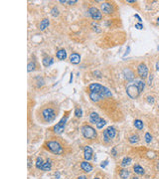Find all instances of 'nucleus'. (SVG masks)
<instances>
[{
  "label": "nucleus",
  "mask_w": 159,
  "mask_h": 179,
  "mask_svg": "<svg viewBox=\"0 0 159 179\" xmlns=\"http://www.w3.org/2000/svg\"><path fill=\"white\" fill-rule=\"evenodd\" d=\"M89 92L100 94L102 98H110V96H112L111 92H110L108 88L103 87V86H102L101 84H99V83H92L89 85Z\"/></svg>",
  "instance_id": "f257e3e1"
},
{
  "label": "nucleus",
  "mask_w": 159,
  "mask_h": 179,
  "mask_svg": "<svg viewBox=\"0 0 159 179\" xmlns=\"http://www.w3.org/2000/svg\"><path fill=\"white\" fill-rule=\"evenodd\" d=\"M41 115L45 122H52L56 117V110L53 108H46L42 110Z\"/></svg>",
  "instance_id": "f03ea898"
},
{
  "label": "nucleus",
  "mask_w": 159,
  "mask_h": 179,
  "mask_svg": "<svg viewBox=\"0 0 159 179\" xmlns=\"http://www.w3.org/2000/svg\"><path fill=\"white\" fill-rule=\"evenodd\" d=\"M126 94H127V96H129L130 99H136V98L141 94V92H140L139 89H138V87H137L136 83L133 82V83L129 84V85L127 86Z\"/></svg>",
  "instance_id": "7ed1b4c3"
},
{
  "label": "nucleus",
  "mask_w": 159,
  "mask_h": 179,
  "mask_svg": "<svg viewBox=\"0 0 159 179\" xmlns=\"http://www.w3.org/2000/svg\"><path fill=\"white\" fill-rule=\"evenodd\" d=\"M82 133H83L84 137L88 138V139H95L96 137V131L90 125H84L82 128Z\"/></svg>",
  "instance_id": "20e7f679"
},
{
  "label": "nucleus",
  "mask_w": 159,
  "mask_h": 179,
  "mask_svg": "<svg viewBox=\"0 0 159 179\" xmlns=\"http://www.w3.org/2000/svg\"><path fill=\"white\" fill-rule=\"evenodd\" d=\"M47 148L54 154H61L63 152V147L58 141H49L47 143Z\"/></svg>",
  "instance_id": "39448f33"
},
{
  "label": "nucleus",
  "mask_w": 159,
  "mask_h": 179,
  "mask_svg": "<svg viewBox=\"0 0 159 179\" xmlns=\"http://www.w3.org/2000/svg\"><path fill=\"white\" fill-rule=\"evenodd\" d=\"M116 135V129L113 126H108L107 129L103 130V140L104 142H110Z\"/></svg>",
  "instance_id": "423d86ee"
},
{
  "label": "nucleus",
  "mask_w": 159,
  "mask_h": 179,
  "mask_svg": "<svg viewBox=\"0 0 159 179\" xmlns=\"http://www.w3.org/2000/svg\"><path fill=\"white\" fill-rule=\"evenodd\" d=\"M67 121H68V116H64L63 118L54 126V132H55V133H58V134L62 133L64 131V129H65Z\"/></svg>",
  "instance_id": "0eeeda50"
},
{
  "label": "nucleus",
  "mask_w": 159,
  "mask_h": 179,
  "mask_svg": "<svg viewBox=\"0 0 159 179\" xmlns=\"http://www.w3.org/2000/svg\"><path fill=\"white\" fill-rule=\"evenodd\" d=\"M89 14L90 15V17L93 18L94 20L97 21V20H102V12L100 11L99 8L96 7H90L89 9Z\"/></svg>",
  "instance_id": "6e6552de"
},
{
  "label": "nucleus",
  "mask_w": 159,
  "mask_h": 179,
  "mask_svg": "<svg viewBox=\"0 0 159 179\" xmlns=\"http://www.w3.org/2000/svg\"><path fill=\"white\" fill-rule=\"evenodd\" d=\"M137 73H138V75H139L140 78H146L148 76V68H147V66L145 64H143V63H141V64L137 67Z\"/></svg>",
  "instance_id": "1a4fd4ad"
},
{
  "label": "nucleus",
  "mask_w": 159,
  "mask_h": 179,
  "mask_svg": "<svg viewBox=\"0 0 159 179\" xmlns=\"http://www.w3.org/2000/svg\"><path fill=\"white\" fill-rule=\"evenodd\" d=\"M101 8H102V10L105 14H111V13H113V6L110 3H108V2H102V4H101Z\"/></svg>",
  "instance_id": "9d476101"
},
{
  "label": "nucleus",
  "mask_w": 159,
  "mask_h": 179,
  "mask_svg": "<svg viewBox=\"0 0 159 179\" xmlns=\"http://www.w3.org/2000/svg\"><path fill=\"white\" fill-rule=\"evenodd\" d=\"M84 157L86 161H89V160L93 158V149L90 146H85L84 148Z\"/></svg>",
  "instance_id": "9b49d317"
},
{
  "label": "nucleus",
  "mask_w": 159,
  "mask_h": 179,
  "mask_svg": "<svg viewBox=\"0 0 159 179\" xmlns=\"http://www.w3.org/2000/svg\"><path fill=\"white\" fill-rule=\"evenodd\" d=\"M81 168H82L86 173H89L93 171V166L90 165V163H89L88 161H83V162H81Z\"/></svg>",
  "instance_id": "f8f14e48"
},
{
  "label": "nucleus",
  "mask_w": 159,
  "mask_h": 179,
  "mask_svg": "<svg viewBox=\"0 0 159 179\" xmlns=\"http://www.w3.org/2000/svg\"><path fill=\"white\" fill-rule=\"evenodd\" d=\"M70 61L72 64H79L81 62V56L78 53H72L70 56Z\"/></svg>",
  "instance_id": "ddd939ff"
},
{
  "label": "nucleus",
  "mask_w": 159,
  "mask_h": 179,
  "mask_svg": "<svg viewBox=\"0 0 159 179\" xmlns=\"http://www.w3.org/2000/svg\"><path fill=\"white\" fill-rule=\"evenodd\" d=\"M123 75H124V78L126 79L127 81H132L134 79L133 72L130 70V69H124V71H123Z\"/></svg>",
  "instance_id": "4468645a"
},
{
  "label": "nucleus",
  "mask_w": 159,
  "mask_h": 179,
  "mask_svg": "<svg viewBox=\"0 0 159 179\" xmlns=\"http://www.w3.org/2000/svg\"><path fill=\"white\" fill-rule=\"evenodd\" d=\"M101 120H102V118L100 117V115H97L96 113H92V114L89 115V122H92V123L96 124V123L100 122Z\"/></svg>",
  "instance_id": "2eb2a0df"
},
{
  "label": "nucleus",
  "mask_w": 159,
  "mask_h": 179,
  "mask_svg": "<svg viewBox=\"0 0 159 179\" xmlns=\"http://www.w3.org/2000/svg\"><path fill=\"white\" fill-rule=\"evenodd\" d=\"M89 98H90V100H92L93 102H99V101H101V100L103 99L100 94H97V93H93V92H89Z\"/></svg>",
  "instance_id": "dca6fc26"
},
{
  "label": "nucleus",
  "mask_w": 159,
  "mask_h": 179,
  "mask_svg": "<svg viewBox=\"0 0 159 179\" xmlns=\"http://www.w3.org/2000/svg\"><path fill=\"white\" fill-rule=\"evenodd\" d=\"M49 24H50L49 19H47V18L43 19L41 21V23H40V26H39V27H40V30H41V31H44L46 28H48Z\"/></svg>",
  "instance_id": "f3484780"
},
{
  "label": "nucleus",
  "mask_w": 159,
  "mask_h": 179,
  "mask_svg": "<svg viewBox=\"0 0 159 179\" xmlns=\"http://www.w3.org/2000/svg\"><path fill=\"white\" fill-rule=\"evenodd\" d=\"M56 56H57V58L59 60H65L67 58V52H66V50H64V49H61V50H59L57 52Z\"/></svg>",
  "instance_id": "a211bd4d"
},
{
  "label": "nucleus",
  "mask_w": 159,
  "mask_h": 179,
  "mask_svg": "<svg viewBox=\"0 0 159 179\" xmlns=\"http://www.w3.org/2000/svg\"><path fill=\"white\" fill-rule=\"evenodd\" d=\"M52 168V161L50 158H48V159L46 160V162L44 163V166H43V171H50Z\"/></svg>",
  "instance_id": "6ab92c4d"
},
{
  "label": "nucleus",
  "mask_w": 159,
  "mask_h": 179,
  "mask_svg": "<svg viewBox=\"0 0 159 179\" xmlns=\"http://www.w3.org/2000/svg\"><path fill=\"white\" fill-rule=\"evenodd\" d=\"M53 63H54V60L51 57H45L43 59V65H44L45 67H50Z\"/></svg>",
  "instance_id": "aec40b11"
},
{
  "label": "nucleus",
  "mask_w": 159,
  "mask_h": 179,
  "mask_svg": "<svg viewBox=\"0 0 159 179\" xmlns=\"http://www.w3.org/2000/svg\"><path fill=\"white\" fill-rule=\"evenodd\" d=\"M133 170H134V172L136 173V174H139V175L144 174V169L140 166L139 164H135V165L133 166Z\"/></svg>",
  "instance_id": "412c9836"
},
{
  "label": "nucleus",
  "mask_w": 159,
  "mask_h": 179,
  "mask_svg": "<svg viewBox=\"0 0 159 179\" xmlns=\"http://www.w3.org/2000/svg\"><path fill=\"white\" fill-rule=\"evenodd\" d=\"M44 161H43V158L42 157H37V160H36V167L42 170L43 169V166H44Z\"/></svg>",
  "instance_id": "4be33fe9"
},
{
  "label": "nucleus",
  "mask_w": 159,
  "mask_h": 179,
  "mask_svg": "<svg viewBox=\"0 0 159 179\" xmlns=\"http://www.w3.org/2000/svg\"><path fill=\"white\" fill-rule=\"evenodd\" d=\"M119 176L122 179H127L129 177V171L127 169H121L119 170Z\"/></svg>",
  "instance_id": "5701e85b"
},
{
  "label": "nucleus",
  "mask_w": 159,
  "mask_h": 179,
  "mask_svg": "<svg viewBox=\"0 0 159 179\" xmlns=\"http://www.w3.org/2000/svg\"><path fill=\"white\" fill-rule=\"evenodd\" d=\"M131 163V158L130 157H124L123 159L121 160V163H120V165L122 167H126V166H128L129 164Z\"/></svg>",
  "instance_id": "b1692460"
},
{
  "label": "nucleus",
  "mask_w": 159,
  "mask_h": 179,
  "mask_svg": "<svg viewBox=\"0 0 159 179\" xmlns=\"http://www.w3.org/2000/svg\"><path fill=\"white\" fill-rule=\"evenodd\" d=\"M128 140H129V142H130V143L134 144V143L138 142V140H139V136H138L137 134H132V135H130V136H129Z\"/></svg>",
  "instance_id": "393cba45"
},
{
  "label": "nucleus",
  "mask_w": 159,
  "mask_h": 179,
  "mask_svg": "<svg viewBox=\"0 0 159 179\" xmlns=\"http://www.w3.org/2000/svg\"><path fill=\"white\" fill-rule=\"evenodd\" d=\"M134 126L137 128V129H142L143 126H144V123L142 121H140V120H135L134 121Z\"/></svg>",
  "instance_id": "a878e982"
},
{
  "label": "nucleus",
  "mask_w": 159,
  "mask_h": 179,
  "mask_svg": "<svg viewBox=\"0 0 159 179\" xmlns=\"http://www.w3.org/2000/svg\"><path fill=\"white\" fill-rule=\"evenodd\" d=\"M27 71L30 73V72H32V71H34L35 69H36V63L34 62V61H30L29 63H28V66H27Z\"/></svg>",
  "instance_id": "bb28decb"
},
{
  "label": "nucleus",
  "mask_w": 159,
  "mask_h": 179,
  "mask_svg": "<svg viewBox=\"0 0 159 179\" xmlns=\"http://www.w3.org/2000/svg\"><path fill=\"white\" fill-rule=\"evenodd\" d=\"M75 115H76L78 118H80V117L83 116V109H82V108H77L75 109Z\"/></svg>",
  "instance_id": "cd10ccee"
},
{
  "label": "nucleus",
  "mask_w": 159,
  "mask_h": 179,
  "mask_svg": "<svg viewBox=\"0 0 159 179\" xmlns=\"http://www.w3.org/2000/svg\"><path fill=\"white\" fill-rule=\"evenodd\" d=\"M51 14L53 17H57V16H59V14H60L59 9H58L57 7H53L51 9Z\"/></svg>",
  "instance_id": "c85d7f7f"
},
{
  "label": "nucleus",
  "mask_w": 159,
  "mask_h": 179,
  "mask_svg": "<svg viewBox=\"0 0 159 179\" xmlns=\"http://www.w3.org/2000/svg\"><path fill=\"white\" fill-rule=\"evenodd\" d=\"M105 123H107V122H105V121H104L103 118H102V120H101L100 122H97V123H96L95 125H96V128H99V129H102V128H103L104 125H105Z\"/></svg>",
  "instance_id": "c756f323"
},
{
  "label": "nucleus",
  "mask_w": 159,
  "mask_h": 179,
  "mask_svg": "<svg viewBox=\"0 0 159 179\" xmlns=\"http://www.w3.org/2000/svg\"><path fill=\"white\" fill-rule=\"evenodd\" d=\"M144 139H145V141H146L147 143L151 142V140H152V136H151V134L149 133V132H146L145 135H144Z\"/></svg>",
  "instance_id": "7c9ffc66"
},
{
  "label": "nucleus",
  "mask_w": 159,
  "mask_h": 179,
  "mask_svg": "<svg viewBox=\"0 0 159 179\" xmlns=\"http://www.w3.org/2000/svg\"><path fill=\"white\" fill-rule=\"evenodd\" d=\"M135 28H137L138 30H141V29H143V25L141 23H136L135 24Z\"/></svg>",
  "instance_id": "2f4dec72"
},
{
  "label": "nucleus",
  "mask_w": 159,
  "mask_h": 179,
  "mask_svg": "<svg viewBox=\"0 0 159 179\" xmlns=\"http://www.w3.org/2000/svg\"><path fill=\"white\" fill-rule=\"evenodd\" d=\"M147 102H149V103H153L154 102V99H153L152 96H147Z\"/></svg>",
  "instance_id": "473e14b6"
},
{
  "label": "nucleus",
  "mask_w": 159,
  "mask_h": 179,
  "mask_svg": "<svg viewBox=\"0 0 159 179\" xmlns=\"http://www.w3.org/2000/svg\"><path fill=\"white\" fill-rule=\"evenodd\" d=\"M108 159L104 160V161H102V163L101 164V166H102V168H104V167L108 165Z\"/></svg>",
  "instance_id": "72a5a7b5"
},
{
  "label": "nucleus",
  "mask_w": 159,
  "mask_h": 179,
  "mask_svg": "<svg viewBox=\"0 0 159 179\" xmlns=\"http://www.w3.org/2000/svg\"><path fill=\"white\" fill-rule=\"evenodd\" d=\"M66 3H68L69 5H72V4H75V3H77V0H73V1H66Z\"/></svg>",
  "instance_id": "f704fd0d"
},
{
  "label": "nucleus",
  "mask_w": 159,
  "mask_h": 179,
  "mask_svg": "<svg viewBox=\"0 0 159 179\" xmlns=\"http://www.w3.org/2000/svg\"><path fill=\"white\" fill-rule=\"evenodd\" d=\"M31 164H32V160L30 157H28V168H31Z\"/></svg>",
  "instance_id": "c9c22d12"
},
{
  "label": "nucleus",
  "mask_w": 159,
  "mask_h": 179,
  "mask_svg": "<svg viewBox=\"0 0 159 179\" xmlns=\"http://www.w3.org/2000/svg\"><path fill=\"white\" fill-rule=\"evenodd\" d=\"M134 17H135V18H137V19H138V21H139V23H141V21H142V20H141V18H140V16L138 15V14H135V15H134Z\"/></svg>",
  "instance_id": "e433bc0d"
},
{
  "label": "nucleus",
  "mask_w": 159,
  "mask_h": 179,
  "mask_svg": "<svg viewBox=\"0 0 159 179\" xmlns=\"http://www.w3.org/2000/svg\"><path fill=\"white\" fill-rule=\"evenodd\" d=\"M111 153L113 154V156H116V150H115V148H112V150H111Z\"/></svg>",
  "instance_id": "4c0bfd02"
},
{
  "label": "nucleus",
  "mask_w": 159,
  "mask_h": 179,
  "mask_svg": "<svg viewBox=\"0 0 159 179\" xmlns=\"http://www.w3.org/2000/svg\"><path fill=\"white\" fill-rule=\"evenodd\" d=\"M60 176H61V175H60V172H56V173H55V177H56L57 179L60 178Z\"/></svg>",
  "instance_id": "58836bf2"
},
{
  "label": "nucleus",
  "mask_w": 159,
  "mask_h": 179,
  "mask_svg": "<svg viewBox=\"0 0 159 179\" xmlns=\"http://www.w3.org/2000/svg\"><path fill=\"white\" fill-rule=\"evenodd\" d=\"M72 82H73V74H71V77H70V82H69V83H72Z\"/></svg>",
  "instance_id": "ea45409f"
},
{
  "label": "nucleus",
  "mask_w": 159,
  "mask_h": 179,
  "mask_svg": "<svg viewBox=\"0 0 159 179\" xmlns=\"http://www.w3.org/2000/svg\"><path fill=\"white\" fill-rule=\"evenodd\" d=\"M156 70L157 71H159V61L156 63Z\"/></svg>",
  "instance_id": "a19ab883"
},
{
  "label": "nucleus",
  "mask_w": 159,
  "mask_h": 179,
  "mask_svg": "<svg viewBox=\"0 0 159 179\" xmlns=\"http://www.w3.org/2000/svg\"><path fill=\"white\" fill-rule=\"evenodd\" d=\"M78 179H88V178L85 177V176H80V177H78Z\"/></svg>",
  "instance_id": "79ce46f5"
},
{
  "label": "nucleus",
  "mask_w": 159,
  "mask_h": 179,
  "mask_svg": "<svg viewBox=\"0 0 159 179\" xmlns=\"http://www.w3.org/2000/svg\"><path fill=\"white\" fill-rule=\"evenodd\" d=\"M127 2H128V3H134V2H135V1H134V0H128V1H127Z\"/></svg>",
  "instance_id": "37998d69"
},
{
  "label": "nucleus",
  "mask_w": 159,
  "mask_h": 179,
  "mask_svg": "<svg viewBox=\"0 0 159 179\" xmlns=\"http://www.w3.org/2000/svg\"><path fill=\"white\" fill-rule=\"evenodd\" d=\"M157 23H158V24H159V17H158V18H157Z\"/></svg>",
  "instance_id": "c03bdc74"
},
{
  "label": "nucleus",
  "mask_w": 159,
  "mask_h": 179,
  "mask_svg": "<svg viewBox=\"0 0 159 179\" xmlns=\"http://www.w3.org/2000/svg\"><path fill=\"white\" fill-rule=\"evenodd\" d=\"M157 167H158V169H159V162H158V165H157Z\"/></svg>",
  "instance_id": "a18cd8bd"
},
{
  "label": "nucleus",
  "mask_w": 159,
  "mask_h": 179,
  "mask_svg": "<svg viewBox=\"0 0 159 179\" xmlns=\"http://www.w3.org/2000/svg\"><path fill=\"white\" fill-rule=\"evenodd\" d=\"M157 49H158V51H159V46H158V47H157Z\"/></svg>",
  "instance_id": "49530a36"
},
{
  "label": "nucleus",
  "mask_w": 159,
  "mask_h": 179,
  "mask_svg": "<svg viewBox=\"0 0 159 179\" xmlns=\"http://www.w3.org/2000/svg\"><path fill=\"white\" fill-rule=\"evenodd\" d=\"M95 179H100V178H95Z\"/></svg>",
  "instance_id": "de8ad7c7"
}]
</instances>
